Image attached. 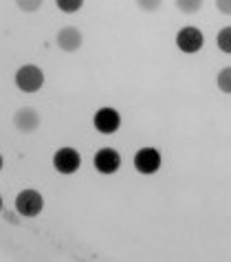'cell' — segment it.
<instances>
[{
  "label": "cell",
  "mask_w": 231,
  "mask_h": 262,
  "mask_svg": "<svg viewBox=\"0 0 231 262\" xmlns=\"http://www.w3.org/2000/svg\"><path fill=\"white\" fill-rule=\"evenodd\" d=\"M16 86L27 95L38 93L44 86V71L35 67V64H25L16 71Z\"/></svg>",
  "instance_id": "1"
},
{
  "label": "cell",
  "mask_w": 231,
  "mask_h": 262,
  "mask_svg": "<svg viewBox=\"0 0 231 262\" xmlns=\"http://www.w3.org/2000/svg\"><path fill=\"white\" fill-rule=\"evenodd\" d=\"M3 165H5V159H3V155H0V170H3Z\"/></svg>",
  "instance_id": "17"
},
{
  "label": "cell",
  "mask_w": 231,
  "mask_h": 262,
  "mask_svg": "<svg viewBox=\"0 0 231 262\" xmlns=\"http://www.w3.org/2000/svg\"><path fill=\"white\" fill-rule=\"evenodd\" d=\"M42 209H44V199H42V194L38 190H22L18 196H16V212L25 218H35L42 214Z\"/></svg>",
  "instance_id": "2"
},
{
  "label": "cell",
  "mask_w": 231,
  "mask_h": 262,
  "mask_svg": "<svg viewBox=\"0 0 231 262\" xmlns=\"http://www.w3.org/2000/svg\"><path fill=\"white\" fill-rule=\"evenodd\" d=\"M216 84H218V89L225 93V95H231V67H225L218 77H216Z\"/></svg>",
  "instance_id": "12"
},
{
  "label": "cell",
  "mask_w": 231,
  "mask_h": 262,
  "mask_svg": "<svg viewBox=\"0 0 231 262\" xmlns=\"http://www.w3.org/2000/svg\"><path fill=\"white\" fill-rule=\"evenodd\" d=\"M55 42H57V47H60L64 53H75V51L82 47L84 35H82V31H79L77 27H64V29L57 31Z\"/></svg>",
  "instance_id": "9"
},
{
  "label": "cell",
  "mask_w": 231,
  "mask_h": 262,
  "mask_svg": "<svg viewBox=\"0 0 231 262\" xmlns=\"http://www.w3.org/2000/svg\"><path fill=\"white\" fill-rule=\"evenodd\" d=\"M55 5H57V9L64 11V13H75V11L82 9L84 0H55Z\"/></svg>",
  "instance_id": "13"
},
{
  "label": "cell",
  "mask_w": 231,
  "mask_h": 262,
  "mask_svg": "<svg viewBox=\"0 0 231 262\" xmlns=\"http://www.w3.org/2000/svg\"><path fill=\"white\" fill-rule=\"evenodd\" d=\"M216 45L222 53L231 55V27H222L218 31V38H216Z\"/></svg>",
  "instance_id": "10"
},
{
  "label": "cell",
  "mask_w": 231,
  "mask_h": 262,
  "mask_svg": "<svg viewBox=\"0 0 231 262\" xmlns=\"http://www.w3.org/2000/svg\"><path fill=\"white\" fill-rule=\"evenodd\" d=\"M93 163L99 174H114L121 167V155L114 148H102L95 152Z\"/></svg>",
  "instance_id": "7"
},
{
  "label": "cell",
  "mask_w": 231,
  "mask_h": 262,
  "mask_svg": "<svg viewBox=\"0 0 231 262\" xmlns=\"http://www.w3.org/2000/svg\"><path fill=\"white\" fill-rule=\"evenodd\" d=\"M42 3H44V0H16L18 9H22V11H27V13L38 11L40 7H42Z\"/></svg>",
  "instance_id": "14"
},
{
  "label": "cell",
  "mask_w": 231,
  "mask_h": 262,
  "mask_svg": "<svg viewBox=\"0 0 231 262\" xmlns=\"http://www.w3.org/2000/svg\"><path fill=\"white\" fill-rule=\"evenodd\" d=\"M216 9L225 16H231V0H216Z\"/></svg>",
  "instance_id": "16"
},
{
  "label": "cell",
  "mask_w": 231,
  "mask_h": 262,
  "mask_svg": "<svg viewBox=\"0 0 231 262\" xmlns=\"http://www.w3.org/2000/svg\"><path fill=\"white\" fill-rule=\"evenodd\" d=\"M176 47L183 51V53L194 55L205 47V35L198 27H183V29H178V33H176Z\"/></svg>",
  "instance_id": "3"
},
{
  "label": "cell",
  "mask_w": 231,
  "mask_h": 262,
  "mask_svg": "<svg viewBox=\"0 0 231 262\" xmlns=\"http://www.w3.org/2000/svg\"><path fill=\"white\" fill-rule=\"evenodd\" d=\"M93 126L102 135H114L121 126V115H119V111H114L110 106L99 108L95 113V117H93Z\"/></svg>",
  "instance_id": "4"
},
{
  "label": "cell",
  "mask_w": 231,
  "mask_h": 262,
  "mask_svg": "<svg viewBox=\"0 0 231 262\" xmlns=\"http://www.w3.org/2000/svg\"><path fill=\"white\" fill-rule=\"evenodd\" d=\"M136 5H139V9L152 13V11H156L158 7L163 5V0H136Z\"/></svg>",
  "instance_id": "15"
},
{
  "label": "cell",
  "mask_w": 231,
  "mask_h": 262,
  "mask_svg": "<svg viewBox=\"0 0 231 262\" xmlns=\"http://www.w3.org/2000/svg\"><path fill=\"white\" fill-rule=\"evenodd\" d=\"M134 170L139 174H156L161 170V152L156 148H141L134 155Z\"/></svg>",
  "instance_id": "6"
},
{
  "label": "cell",
  "mask_w": 231,
  "mask_h": 262,
  "mask_svg": "<svg viewBox=\"0 0 231 262\" xmlns=\"http://www.w3.org/2000/svg\"><path fill=\"white\" fill-rule=\"evenodd\" d=\"M0 212H3V196H0Z\"/></svg>",
  "instance_id": "18"
},
{
  "label": "cell",
  "mask_w": 231,
  "mask_h": 262,
  "mask_svg": "<svg viewBox=\"0 0 231 262\" xmlns=\"http://www.w3.org/2000/svg\"><path fill=\"white\" fill-rule=\"evenodd\" d=\"M176 9L192 16V13H198L203 9V0H176Z\"/></svg>",
  "instance_id": "11"
},
{
  "label": "cell",
  "mask_w": 231,
  "mask_h": 262,
  "mask_svg": "<svg viewBox=\"0 0 231 262\" xmlns=\"http://www.w3.org/2000/svg\"><path fill=\"white\" fill-rule=\"evenodd\" d=\"M82 165V155L75 148H60L53 155V167L60 174H75Z\"/></svg>",
  "instance_id": "5"
},
{
  "label": "cell",
  "mask_w": 231,
  "mask_h": 262,
  "mask_svg": "<svg viewBox=\"0 0 231 262\" xmlns=\"http://www.w3.org/2000/svg\"><path fill=\"white\" fill-rule=\"evenodd\" d=\"M40 113L35 111V108H20V111L13 113V126H16V130H20V133H33V130H38L40 128Z\"/></svg>",
  "instance_id": "8"
}]
</instances>
